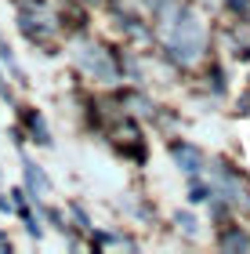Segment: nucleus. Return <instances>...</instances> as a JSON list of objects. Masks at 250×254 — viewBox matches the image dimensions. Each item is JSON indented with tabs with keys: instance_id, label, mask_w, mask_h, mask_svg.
Listing matches in <instances>:
<instances>
[{
	"instance_id": "nucleus-1",
	"label": "nucleus",
	"mask_w": 250,
	"mask_h": 254,
	"mask_svg": "<svg viewBox=\"0 0 250 254\" xmlns=\"http://www.w3.org/2000/svg\"><path fill=\"white\" fill-rule=\"evenodd\" d=\"M167 37V48L174 55L178 62H192L203 48V33H200V18L192 15V11H178V22H170L163 29Z\"/></svg>"
},
{
	"instance_id": "nucleus-2",
	"label": "nucleus",
	"mask_w": 250,
	"mask_h": 254,
	"mask_svg": "<svg viewBox=\"0 0 250 254\" xmlns=\"http://www.w3.org/2000/svg\"><path fill=\"white\" fill-rule=\"evenodd\" d=\"M170 156H174L181 164V171H189V175H192V171H200V153L192 145H170Z\"/></svg>"
},
{
	"instance_id": "nucleus-3",
	"label": "nucleus",
	"mask_w": 250,
	"mask_h": 254,
	"mask_svg": "<svg viewBox=\"0 0 250 254\" xmlns=\"http://www.w3.org/2000/svg\"><path fill=\"white\" fill-rule=\"evenodd\" d=\"M26 178H29L33 189H48V178H44V171L37 164H26Z\"/></svg>"
},
{
	"instance_id": "nucleus-4",
	"label": "nucleus",
	"mask_w": 250,
	"mask_h": 254,
	"mask_svg": "<svg viewBox=\"0 0 250 254\" xmlns=\"http://www.w3.org/2000/svg\"><path fill=\"white\" fill-rule=\"evenodd\" d=\"M174 218H178V225H181V229H185V233H196V225H200V222H196V218H192L189 211H178Z\"/></svg>"
}]
</instances>
